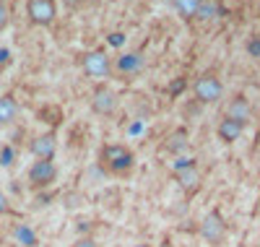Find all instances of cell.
I'll list each match as a JSON object with an SVG mask.
<instances>
[{"mask_svg":"<svg viewBox=\"0 0 260 247\" xmlns=\"http://www.w3.org/2000/svg\"><path fill=\"white\" fill-rule=\"evenodd\" d=\"M115 109H117V94L110 86H96L91 94V112L99 117H110Z\"/></svg>","mask_w":260,"mask_h":247,"instance_id":"cell-6","label":"cell"},{"mask_svg":"<svg viewBox=\"0 0 260 247\" xmlns=\"http://www.w3.org/2000/svg\"><path fill=\"white\" fill-rule=\"evenodd\" d=\"M26 16L37 26H50L57 18L55 0H26Z\"/></svg>","mask_w":260,"mask_h":247,"instance_id":"cell-4","label":"cell"},{"mask_svg":"<svg viewBox=\"0 0 260 247\" xmlns=\"http://www.w3.org/2000/svg\"><path fill=\"white\" fill-rule=\"evenodd\" d=\"M57 179V167L52 162H42L37 159L31 167H29V185L34 190H42V188H50Z\"/></svg>","mask_w":260,"mask_h":247,"instance_id":"cell-5","label":"cell"},{"mask_svg":"<svg viewBox=\"0 0 260 247\" xmlns=\"http://www.w3.org/2000/svg\"><path fill=\"white\" fill-rule=\"evenodd\" d=\"M175 177H177L180 188H185V190H195V188H198V182H201L198 169H195V167H190V169H182V172H175Z\"/></svg>","mask_w":260,"mask_h":247,"instance_id":"cell-15","label":"cell"},{"mask_svg":"<svg viewBox=\"0 0 260 247\" xmlns=\"http://www.w3.org/2000/svg\"><path fill=\"white\" fill-rule=\"evenodd\" d=\"M192 94L201 104H216L221 97H224V83L216 78L213 73H203L195 78L192 83Z\"/></svg>","mask_w":260,"mask_h":247,"instance_id":"cell-2","label":"cell"},{"mask_svg":"<svg viewBox=\"0 0 260 247\" xmlns=\"http://www.w3.org/2000/svg\"><path fill=\"white\" fill-rule=\"evenodd\" d=\"M8 21H11V11H8V6L0 0V32H6L8 29Z\"/></svg>","mask_w":260,"mask_h":247,"instance_id":"cell-19","label":"cell"},{"mask_svg":"<svg viewBox=\"0 0 260 247\" xmlns=\"http://www.w3.org/2000/svg\"><path fill=\"white\" fill-rule=\"evenodd\" d=\"M73 247H99L91 237H78L76 242H73Z\"/></svg>","mask_w":260,"mask_h":247,"instance_id":"cell-22","label":"cell"},{"mask_svg":"<svg viewBox=\"0 0 260 247\" xmlns=\"http://www.w3.org/2000/svg\"><path fill=\"white\" fill-rule=\"evenodd\" d=\"M187 143H190V133L187 130H175L167 138V153H182V151H187Z\"/></svg>","mask_w":260,"mask_h":247,"instance_id":"cell-12","label":"cell"},{"mask_svg":"<svg viewBox=\"0 0 260 247\" xmlns=\"http://www.w3.org/2000/svg\"><path fill=\"white\" fill-rule=\"evenodd\" d=\"M224 117L226 120H234V122H240V125H247L250 117H252V104L245 94H237L229 99L226 104V112H224Z\"/></svg>","mask_w":260,"mask_h":247,"instance_id":"cell-8","label":"cell"},{"mask_svg":"<svg viewBox=\"0 0 260 247\" xmlns=\"http://www.w3.org/2000/svg\"><path fill=\"white\" fill-rule=\"evenodd\" d=\"M190 167H195V159H185V156H180V159L172 164V169H175V172H182V169H190Z\"/></svg>","mask_w":260,"mask_h":247,"instance_id":"cell-20","label":"cell"},{"mask_svg":"<svg viewBox=\"0 0 260 247\" xmlns=\"http://www.w3.org/2000/svg\"><path fill=\"white\" fill-rule=\"evenodd\" d=\"M16 237H18V242H21V244H26V247H34V244H37L34 232H31L29 227H24V224H21V227L16 229Z\"/></svg>","mask_w":260,"mask_h":247,"instance_id":"cell-17","label":"cell"},{"mask_svg":"<svg viewBox=\"0 0 260 247\" xmlns=\"http://www.w3.org/2000/svg\"><path fill=\"white\" fill-rule=\"evenodd\" d=\"M117 68H120L125 76L138 73V71L143 68V57H141L138 52H127V55H122V57L117 60Z\"/></svg>","mask_w":260,"mask_h":247,"instance_id":"cell-13","label":"cell"},{"mask_svg":"<svg viewBox=\"0 0 260 247\" xmlns=\"http://www.w3.org/2000/svg\"><path fill=\"white\" fill-rule=\"evenodd\" d=\"M8 208H11V206H8V198H6V193H3V190H0V216H6V213H8Z\"/></svg>","mask_w":260,"mask_h":247,"instance_id":"cell-23","label":"cell"},{"mask_svg":"<svg viewBox=\"0 0 260 247\" xmlns=\"http://www.w3.org/2000/svg\"><path fill=\"white\" fill-rule=\"evenodd\" d=\"M6 57H8V50H0V63H6Z\"/></svg>","mask_w":260,"mask_h":247,"instance_id":"cell-24","label":"cell"},{"mask_svg":"<svg viewBox=\"0 0 260 247\" xmlns=\"http://www.w3.org/2000/svg\"><path fill=\"white\" fill-rule=\"evenodd\" d=\"M11 159H13V151H11V148H3V151H0V164H3V167H11V164H13Z\"/></svg>","mask_w":260,"mask_h":247,"instance_id":"cell-21","label":"cell"},{"mask_svg":"<svg viewBox=\"0 0 260 247\" xmlns=\"http://www.w3.org/2000/svg\"><path fill=\"white\" fill-rule=\"evenodd\" d=\"M102 162L107 164V169H110L112 174L125 177L136 167V153L130 151L127 146H122V143H107L102 148Z\"/></svg>","mask_w":260,"mask_h":247,"instance_id":"cell-1","label":"cell"},{"mask_svg":"<svg viewBox=\"0 0 260 247\" xmlns=\"http://www.w3.org/2000/svg\"><path fill=\"white\" fill-rule=\"evenodd\" d=\"M257 213H260V206H257Z\"/></svg>","mask_w":260,"mask_h":247,"instance_id":"cell-27","label":"cell"},{"mask_svg":"<svg viewBox=\"0 0 260 247\" xmlns=\"http://www.w3.org/2000/svg\"><path fill=\"white\" fill-rule=\"evenodd\" d=\"M161 247H175V244H169V242H164V244H161Z\"/></svg>","mask_w":260,"mask_h":247,"instance_id":"cell-26","label":"cell"},{"mask_svg":"<svg viewBox=\"0 0 260 247\" xmlns=\"http://www.w3.org/2000/svg\"><path fill=\"white\" fill-rule=\"evenodd\" d=\"M81 68L86 76H91V78H107L112 73V60L110 55H107L104 50H89V52H83L81 57Z\"/></svg>","mask_w":260,"mask_h":247,"instance_id":"cell-3","label":"cell"},{"mask_svg":"<svg viewBox=\"0 0 260 247\" xmlns=\"http://www.w3.org/2000/svg\"><path fill=\"white\" fill-rule=\"evenodd\" d=\"M201 234H203V239H208L211 244H219V242L224 239V234H226V224H224V219H221L219 211H211V213L203 219V224H201Z\"/></svg>","mask_w":260,"mask_h":247,"instance_id":"cell-9","label":"cell"},{"mask_svg":"<svg viewBox=\"0 0 260 247\" xmlns=\"http://www.w3.org/2000/svg\"><path fill=\"white\" fill-rule=\"evenodd\" d=\"M29 151L37 156V159H42V162H52V156L57 151V136H55V130H47V133H42V136H37L29 143Z\"/></svg>","mask_w":260,"mask_h":247,"instance_id":"cell-7","label":"cell"},{"mask_svg":"<svg viewBox=\"0 0 260 247\" xmlns=\"http://www.w3.org/2000/svg\"><path fill=\"white\" fill-rule=\"evenodd\" d=\"M198 3H201V0H172V6H175V11H177L182 18H195Z\"/></svg>","mask_w":260,"mask_h":247,"instance_id":"cell-16","label":"cell"},{"mask_svg":"<svg viewBox=\"0 0 260 247\" xmlns=\"http://www.w3.org/2000/svg\"><path fill=\"white\" fill-rule=\"evenodd\" d=\"M133 247H151V244H146V242H138V244H133Z\"/></svg>","mask_w":260,"mask_h":247,"instance_id":"cell-25","label":"cell"},{"mask_svg":"<svg viewBox=\"0 0 260 247\" xmlns=\"http://www.w3.org/2000/svg\"><path fill=\"white\" fill-rule=\"evenodd\" d=\"M18 102L11 97V94H3L0 97V125H11L16 117H18Z\"/></svg>","mask_w":260,"mask_h":247,"instance_id":"cell-11","label":"cell"},{"mask_svg":"<svg viewBox=\"0 0 260 247\" xmlns=\"http://www.w3.org/2000/svg\"><path fill=\"white\" fill-rule=\"evenodd\" d=\"M242 133H245V125H240V122H234V120H221L219 122V128H216V136H219V141L221 143H237L242 138Z\"/></svg>","mask_w":260,"mask_h":247,"instance_id":"cell-10","label":"cell"},{"mask_svg":"<svg viewBox=\"0 0 260 247\" xmlns=\"http://www.w3.org/2000/svg\"><path fill=\"white\" fill-rule=\"evenodd\" d=\"M216 16H221L219 0H201V3H198V11H195V18L211 21V18H216Z\"/></svg>","mask_w":260,"mask_h":247,"instance_id":"cell-14","label":"cell"},{"mask_svg":"<svg viewBox=\"0 0 260 247\" xmlns=\"http://www.w3.org/2000/svg\"><path fill=\"white\" fill-rule=\"evenodd\" d=\"M245 50H247V55H250V57L260 60V37H257V34H255V37H250V39L245 42Z\"/></svg>","mask_w":260,"mask_h":247,"instance_id":"cell-18","label":"cell"}]
</instances>
